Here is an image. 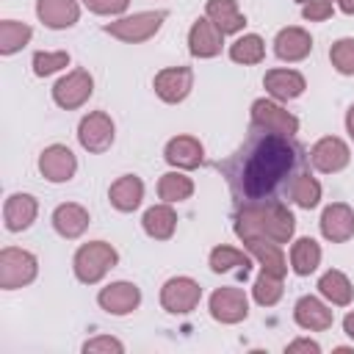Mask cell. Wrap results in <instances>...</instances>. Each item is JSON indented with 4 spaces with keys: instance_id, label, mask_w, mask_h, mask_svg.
Segmentation results:
<instances>
[{
    "instance_id": "1",
    "label": "cell",
    "mask_w": 354,
    "mask_h": 354,
    "mask_svg": "<svg viewBox=\"0 0 354 354\" xmlns=\"http://www.w3.org/2000/svg\"><path fill=\"white\" fill-rule=\"evenodd\" d=\"M307 166V149L296 136L271 133L263 127L249 130L243 144L216 163L230 185L235 207L282 202L290 194L293 180Z\"/></svg>"
},
{
    "instance_id": "2",
    "label": "cell",
    "mask_w": 354,
    "mask_h": 354,
    "mask_svg": "<svg viewBox=\"0 0 354 354\" xmlns=\"http://www.w3.org/2000/svg\"><path fill=\"white\" fill-rule=\"evenodd\" d=\"M235 235L246 238H268L274 243H288L296 230V218L285 202H266V205H243L235 210Z\"/></svg>"
},
{
    "instance_id": "3",
    "label": "cell",
    "mask_w": 354,
    "mask_h": 354,
    "mask_svg": "<svg viewBox=\"0 0 354 354\" xmlns=\"http://www.w3.org/2000/svg\"><path fill=\"white\" fill-rule=\"evenodd\" d=\"M119 263V254L111 243L105 241H88L83 243L77 252H75V260H72V268H75V277L83 282V285H94L100 282L113 266Z\"/></svg>"
},
{
    "instance_id": "4",
    "label": "cell",
    "mask_w": 354,
    "mask_h": 354,
    "mask_svg": "<svg viewBox=\"0 0 354 354\" xmlns=\"http://www.w3.org/2000/svg\"><path fill=\"white\" fill-rule=\"evenodd\" d=\"M163 22H166V11H141V14H133V17H122L116 22H108L102 30L111 33L113 39H119V41L138 44V41L152 39L160 30Z\"/></svg>"
},
{
    "instance_id": "5",
    "label": "cell",
    "mask_w": 354,
    "mask_h": 354,
    "mask_svg": "<svg viewBox=\"0 0 354 354\" xmlns=\"http://www.w3.org/2000/svg\"><path fill=\"white\" fill-rule=\"evenodd\" d=\"M39 263L36 254L17 249V246H6L0 252V288L3 290H17L22 285H30L36 279Z\"/></svg>"
},
{
    "instance_id": "6",
    "label": "cell",
    "mask_w": 354,
    "mask_h": 354,
    "mask_svg": "<svg viewBox=\"0 0 354 354\" xmlns=\"http://www.w3.org/2000/svg\"><path fill=\"white\" fill-rule=\"evenodd\" d=\"M199 299H202V288L191 277H171L160 288V304L166 313H174V315L191 313L199 304Z\"/></svg>"
},
{
    "instance_id": "7",
    "label": "cell",
    "mask_w": 354,
    "mask_h": 354,
    "mask_svg": "<svg viewBox=\"0 0 354 354\" xmlns=\"http://www.w3.org/2000/svg\"><path fill=\"white\" fill-rule=\"evenodd\" d=\"M91 91H94V77L86 69H72L53 86V100L58 108L75 111L91 97Z\"/></svg>"
},
{
    "instance_id": "8",
    "label": "cell",
    "mask_w": 354,
    "mask_h": 354,
    "mask_svg": "<svg viewBox=\"0 0 354 354\" xmlns=\"http://www.w3.org/2000/svg\"><path fill=\"white\" fill-rule=\"evenodd\" d=\"M77 141L88 152H105L113 144V119L105 111H91L77 124Z\"/></svg>"
},
{
    "instance_id": "9",
    "label": "cell",
    "mask_w": 354,
    "mask_h": 354,
    "mask_svg": "<svg viewBox=\"0 0 354 354\" xmlns=\"http://www.w3.org/2000/svg\"><path fill=\"white\" fill-rule=\"evenodd\" d=\"M252 124L271 130V133H285V136L299 133V119L290 111H285L282 105H277L274 100H254L252 102Z\"/></svg>"
},
{
    "instance_id": "10",
    "label": "cell",
    "mask_w": 354,
    "mask_h": 354,
    "mask_svg": "<svg viewBox=\"0 0 354 354\" xmlns=\"http://www.w3.org/2000/svg\"><path fill=\"white\" fill-rule=\"evenodd\" d=\"M191 86H194V72L188 66H169V69H160L152 80V88L155 94L163 100V102H183L188 94H191Z\"/></svg>"
},
{
    "instance_id": "11",
    "label": "cell",
    "mask_w": 354,
    "mask_h": 354,
    "mask_svg": "<svg viewBox=\"0 0 354 354\" xmlns=\"http://www.w3.org/2000/svg\"><path fill=\"white\" fill-rule=\"evenodd\" d=\"M310 160L318 171L324 174H335L340 169L348 166L351 160V152H348V144L337 136H324L321 141H315V147L310 149Z\"/></svg>"
},
{
    "instance_id": "12",
    "label": "cell",
    "mask_w": 354,
    "mask_h": 354,
    "mask_svg": "<svg viewBox=\"0 0 354 354\" xmlns=\"http://www.w3.org/2000/svg\"><path fill=\"white\" fill-rule=\"evenodd\" d=\"M39 171H41V177L50 180V183H66V180H72L75 171H77V158H75V152H72L69 147L53 144V147H47V149L39 155Z\"/></svg>"
},
{
    "instance_id": "13",
    "label": "cell",
    "mask_w": 354,
    "mask_h": 354,
    "mask_svg": "<svg viewBox=\"0 0 354 354\" xmlns=\"http://www.w3.org/2000/svg\"><path fill=\"white\" fill-rule=\"evenodd\" d=\"M210 315L221 324H238L249 315V299L241 288H218L210 293Z\"/></svg>"
},
{
    "instance_id": "14",
    "label": "cell",
    "mask_w": 354,
    "mask_h": 354,
    "mask_svg": "<svg viewBox=\"0 0 354 354\" xmlns=\"http://www.w3.org/2000/svg\"><path fill=\"white\" fill-rule=\"evenodd\" d=\"M321 235L332 243H346L354 235V210L346 202H332L321 213Z\"/></svg>"
},
{
    "instance_id": "15",
    "label": "cell",
    "mask_w": 354,
    "mask_h": 354,
    "mask_svg": "<svg viewBox=\"0 0 354 354\" xmlns=\"http://www.w3.org/2000/svg\"><path fill=\"white\" fill-rule=\"evenodd\" d=\"M97 301L111 315H127V313H133L141 304V290L133 282H111L108 288L100 290Z\"/></svg>"
},
{
    "instance_id": "16",
    "label": "cell",
    "mask_w": 354,
    "mask_h": 354,
    "mask_svg": "<svg viewBox=\"0 0 354 354\" xmlns=\"http://www.w3.org/2000/svg\"><path fill=\"white\" fill-rule=\"evenodd\" d=\"M221 44H224V33L207 17H199L191 25V30H188V50H191V55L213 58V55L221 53Z\"/></svg>"
},
{
    "instance_id": "17",
    "label": "cell",
    "mask_w": 354,
    "mask_h": 354,
    "mask_svg": "<svg viewBox=\"0 0 354 354\" xmlns=\"http://www.w3.org/2000/svg\"><path fill=\"white\" fill-rule=\"evenodd\" d=\"M163 158H166V163L174 166V169H196V166H202V160H205V147H202V141L194 138V136H174V138L166 144Z\"/></svg>"
},
{
    "instance_id": "18",
    "label": "cell",
    "mask_w": 354,
    "mask_h": 354,
    "mask_svg": "<svg viewBox=\"0 0 354 354\" xmlns=\"http://www.w3.org/2000/svg\"><path fill=\"white\" fill-rule=\"evenodd\" d=\"M263 86H266V91H268L274 100H279V102L296 100V97H301V91L307 88L304 75L296 72V69H268L266 77H263Z\"/></svg>"
},
{
    "instance_id": "19",
    "label": "cell",
    "mask_w": 354,
    "mask_h": 354,
    "mask_svg": "<svg viewBox=\"0 0 354 354\" xmlns=\"http://www.w3.org/2000/svg\"><path fill=\"white\" fill-rule=\"evenodd\" d=\"M39 205L30 194H11L3 205V221L8 232H22L36 221Z\"/></svg>"
},
{
    "instance_id": "20",
    "label": "cell",
    "mask_w": 354,
    "mask_h": 354,
    "mask_svg": "<svg viewBox=\"0 0 354 354\" xmlns=\"http://www.w3.org/2000/svg\"><path fill=\"white\" fill-rule=\"evenodd\" d=\"M293 318L301 329H310V332H326L335 321L332 310L315 296H301L293 307Z\"/></svg>"
},
{
    "instance_id": "21",
    "label": "cell",
    "mask_w": 354,
    "mask_h": 354,
    "mask_svg": "<svg viewBox=\"0 0 354 354\" xmlns=\"http://www.w3.org/2000/svg\"><path fill=\"white\" fill-rule=\"evenodd\" d=\"M36 17L47 28L61 30V28H72L80 19V6L77 0H36Z\"/></svg>"
},
{
    "instance_id": "22",
    "label": "cell",
    "mask_w": 354,
    "mask_h": 354,
    "mask_svg": "<svg viewBox=\"0 0 354 354\" xmlns=\"http://www.w3.org/2000/svg\"><path fill=\"white\" fill-rule=\"evenodd\" d=\"M313 50V36L304 28H282L274 39V53L282 61H301Z\"/></svg>"
},
{
    "instance_id": "23",
    "label": "cell",
    "mask_w": 354,
    "mask_h": 354,
    "mask_svg": "<svg viewBox=\"0 0 354 354\" xmlns=\"http://www.w3.org/2000/svg\"><path fill=\"white\" fill-rule=\"evenodd\" d=\"M88 210L75 202H64L53 210V227L61 238H80L88 227Z\"/></svg>"
},
{
    "instance_id": "24",
    "label": "cell",
    "mask_w": 354,
    "mask_h": 354,
    "mask_svg": "<svg viewBox=\"0 0 354 354\" xmlns=\"http://www.w3.org/2000/svg\"><path fill=\"white\" fill-rule=\"evenodd\" d=\"M108 199H111V205H113L116 210L133 213V210L141 205V199H144V183H141V177H136V174L119 177V180L108 188Z\"/></svg>"
},
{
    "instance_id": "25",
    "label": "cell",
    "mask_w": 354,
    "mask_h": 354,
    "mask_svg": "<svg viewBox=\"0 0 354 354\" xmlns=\"http://www.w3.org/2000/svg\"><path fill=\"white\" fill-rule=\"evenodd\" d=\"M243 243H246V249L260 260V268H263V271L277 274V277H285L288 263H285V254H282V243H274V241H268V238H246Z\"/></svg>"
},
{
    "instance_id": "26",
    "label": "cell",
    "mask_w": 354,
    "mask_h": 354,
    "mask_svg": "<svg viewBox=\"0 0 354 354\" xmlns=\"http://www.w3.org/2000/svg\"><path fill=\"white\" fill-rule=\"evenodd\" d=\"M210 268L216 274H235V277L246 279L252 271V257L235 246H216L210 252Z\"/></svg>"
},
{
    "instance_id": "27",
    "label": "cell",
    "mask_w": 354,
    "mask_h": 354,
    "mask_svg": "<svg viewBox=\"0 0 354 354\" xmlns=\"http://www.w3.org/2000/svg\"><path fill=\"white\" fill-rule=\"evenodd\" d=\"M141 227H144V232H147L149 238H155V241H169V238L174 235V227H177V213L171 210L169 202L152 205V207L144 213Z\"/></svg>"
},
{
    "instance_id": "28",
    "label": "cell",
    "mask_w": 354,
    "mask_h": 354,
    "mask_svg": "<svg viewBox=\"0 0 354 354\" xmlns=\"http://www.w3.org/2000/svg\"><path fill=\"white\" fill-rule=\"evenodd\" d=\"M207 19L227 36V33H238L246 25V17L241 14L235 0H207Z\"/></svg>"
},
{
    "instance_id": "29",
    "label": "cell",
    "mask_w": 354,
    "mask_h": 354,
    "mask_svg": "<svg viewBox=\"0 0 354 354\" xmlns=\"http://www.w3.org/2000/svg\"><path fill=\"white\" fill-rule=\"evenodd\" d=\"M318 293H321L324 299H329L332 304L346 307V304H351L354 288H351V282H348V277H346L343 271L329 268V271L321 274V279H318Z\"/></svg>"
},
{
    "instance_id": "30",
    "label": "cell",
    "mask_w": 354,
    "mask_h": 354,
    "mask_svg": "<svg viewBox=\"0 0 354 354\" xmlns=\"http://www.w3.org/2000/svg\"><path fill=\"white\" fill-rule=\"evenodd\" d=\"M321 263V246L313 241V238H299L293 246H290V268L299 274V277H307L318 268Z\"/></svg>"
},
{
    "instance_id": "31",
    "label": "cell",
    "mask_w": 354,
    "mask_h": 354,
    "mask_svg": "<svg viewBox=\"0 0 354 354\" xmlns=\"http://www.w3.org/2000/svg\"><path fill=\"white\" fill-rule=\"evenodd\" d=\"M191 194H194V183H191V177H185L183 171H166V174L158 180V196H160L163 202H169V205L183 202V199H188Z\"/></svg>"
},
{
    "instance_id": "32",
    "label": "cell",
    "mask_w": 354,
    "mask_h": 354,
    "mask_svg": "<svg viewBox=\"0 0 354 354\" xmlns=\"http://www.w3.org/2000/svg\"><path fill=\"white\" fill-rule=\"evenodd\" d=\"M30 36H33L30 25L17 22V19H3L0 22V53L3 55H14L17 50H22L30 41Z\"/></svg>"
},
{
    "instance_id": "33",
    "label": "cell",
    "mask_w": 354,
    "mask_h": 354,
    "mask_svg": "<svg viewBox=\"0 0 354 354\" xmlns=\"http://www.w3.org/2000/svg\"><path fill=\"white\" fill-rule=\"evenodd\" d=\"M266 55V41L257 33H246L230 44V58L235 64H260Z\"/></svg>"
},
{
    "instance_id": "34",
    "label": "cell",
    "mask_w": 354,
    "mask_h": 354,
    "mask_svg": "<svg viewBox=\"0 0 354 354\" xmlns=\"http://www.w3.org/2000/svg\"><path fill=\"white\" fill-rule=\"evenodd\" d=\"M299 207H304V210H313L318 202H321V183L315 180V177H310L307 171H301L296 180H293V185H290V194H288Z\"/></svg>"
},
{
    "instance_id": "35",
    "label": "cell",
    "mask_w": 354,
    "mask_h": 354,
    "mask_svg": "<svg viewBox=\"0 0 354 354\" xmlns=\"http://www.w3.org/2000/svg\"><path fill=\"white\" fill-rule=\"evenodd\" d=\"M252 296H254L257 304H263V307H274V304L282 299V277L268 274V271H260V277L254 279Z\"/></svg>"
},
{
    "instance_id": "36",
    "label": "cell",
    "mask_w": 354,
    "mask_h": 354,
    "mask_svg": "<svg viewBox=\"0 0 354 354\" xmlns=\"http://www.w3.org/2000/svg\"><path fill=\"white\" fill-rule=\"evenodd\" d=\"M64 66H69V53H64V50H58V53H44V50L33 53V75L36 77H47V75H53Z\"/></svg>"
},
{
    "instance_id": "37",
    "label": "cell",
    "mask_w": 354,
    "mask_h": 354,
    "mask_svg": "<svg viewBox=\"0 0 354 354\" xmlns=\"http://www.w3.org/2000/svg\"><path fill=\"white\" fill-rule=\"evenodd\" d=\"M329 61L340 75H354V39H337L329 47Z\"/></svg>"
},
{
    "instance_id": "38",
    "label": "cell",
    "mask_w": 354,
    "mask_h": 354,
    "mask_svg": "<svg viewBox=\"0 0 354 354\" xmlns=\"http://www.w3.org/2000/svg\"><path fill=\"white\" fill-rule=\"evenodd\" d=\"M83 351L86 354H100V351H113V354H122L124 351V346L116 340V337H111V335H100V337H91V340H86L83 343Z\"/></svg>"
},
{
    "instance_id": "39",
    "label": "cell",
    "mask_w": 354,
    "mask_h": 354,
    "mask_svg": "<svg viewBox=\"0 0 354 354\" xmlns=\"http://www.w3.org/2000/svg\"><path fill=\"white\" fill-rule=\"evenodd\" d=\"M83 6L94 14H111L113 17V14H122L130 6V0H83Z\"/></svg>"
},
{
    "instance_id": "40",
    "label": "cell",
    "mask_w": 354,
    "mask_h": 354,
    "mask_svg": "<svg viewBox=\"0 0 354 354\" xmlns=\"http://www.w3.org/2000/svg\"><path fill=\"white\" fill-rule=\"evenodd\" d=\"M301 14L310 22H321V19L332 17V3H307V6H301Z\"/></svg>"
},
{
    "instance_id": "41",
    "label": "cell",
    "mask_w": 354,
    "mask_h": 354,
    "mask_svg": "<svg viewBox=\"0 0 354 354\" xmlns=\"http://www.w3.org/2000/svg\"><path fill=\"white\" fill-rule=\"evenodd\" d=\"M285 351H288V354H299V351H307V354H318V351H321V346H318L315 340L299 337V340H293V343H290Z\"/></svg>"
},
{
    "instance_id": "42",
    "label": "cell",
    "mask_w": 354,
    "mask_h": 354,
    "mask_svg": "<svg viewBox=\"0 0 354 354\" xmlns=\"http://www.w3.org/2000/svg\"><path fill=\"white\" fill-rule=\"evenodd\" d=\"M343 332H346V335L354 340V310H351V313L343 318Z\"/></svg>"
},
{
    "instance_id": "43",
    "label": "cell",
    "mask_w": 354,
    "mask_h": 354,
    "mask_svg": "<svg viewBox=\"0 0 354 354\" xmlns=\"http://www.w3.org/2000/svg\"><path fill=\"white\" fill-rule=\"evenodd\" d=\"M346 130H348V136H351V141H354V102H351V108L346 111Z\"/></svg>"
},
{
    "instance_id": "44",
    "label": "cell",
    "mask_w": 354,
    "mask_h": 354,
    "mask_svg": "<svg viewBox=\"0 0 354 354\" xmlns=\"http://www.w3.org/2000/svg\"><path fill=\"white\" fill-rule=\"evenodd\" d=\"M337 6L343 14H354V0H337Z\"/></svg>"
},
{
    "instance_id": "45",
    "label": "cell",
    "mask_w": 354,
    "mask_h": 354,
    "mask_svg": "<svg viewBox=\"0 0 354 354\" xmlns=\"http://www.w3.org/2000/svg\"><path fill=\"white\" fill-rule=\"evenodd\" d=\"M296 3H301V6H307V3H332V0H296Z\"/></svg>"
}]
</instances>
